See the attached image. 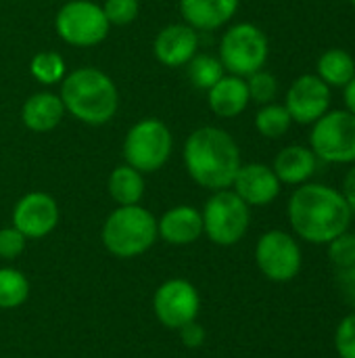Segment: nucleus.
<instances>
[{
  "mask_svg": "<svg viewBox=\"0 0 355 358\" xmlns=\"http://www.w3.org/2000/svg\"><path fill=\"white\" fill-rule=\"evenodd\" d=\"M29 298V281L17 268H0V308H19Z\"/></svg>",
  "mask_w": 355,
  "mask_h": 358,
  "instance_id": "nucleus-24",
  "label": "nucleus"
},
{
  "mask_svg": "<svg viewBox=\"0 0 355 358\" xmlns=\"http://www.w3.org/2000/svg\"><path fill=\"white\" fill-rule=\"evenodd\" d=\"M103 10L109 25H130L136 21L140 4L138 0H105Z\"/></svg>",
  "mask_w": 355,
  "mask_h": 358,
  "instance_id": "nucleus-29",
  "label": "nucleus"
},
{
  "mask_svg": "<svg viewBox=\"0 0 355 358\" xmlns=\"http://www.w3.org/2000/svg\"><path fill=\"white\" fill-rule=\"evenodd\" d=\"M178 334H180L182 344H184L186 348H199V346L205 342V331H203L201 325H197V321H192V323H188L186 327L178 329Z\"/></svg>",
  "mask_w": 355,
  "mask_h": 358,
  "instance_id": "nucleus-33",
  "label": "nucleus"
},
{
  "mask_svg": "<svg viewBox=\"0 0 355 358\" xmlns=\"http://www.w3.org/2000/svg\"><path fill=\"white\" fill-rule=\"evenodd\" d=\"M109 195L117 206H136L144 195L142 172L123 164L117 166L109 176Z\"/></svg>",
  "mask_w": 355,
  "mask_h": 358,
  "instance_id": "nucleus-22",
  "label": "nucleus"
},
{
  "mask_svg": "<svg viewBox=\"0 0 355 358\" xmlns=\"http://www.w3.org/2000/svg\"><path fill=\"white\" fill-rule=\"evenodd\" d=\"M109 21L100 4L92 0H69L54 17L59 38L69 46H96L109 34Z\"/></svg>",
  "mask_w": 355,
  "mask_h": 358,
  "instance_id": "nucleus-9",
  "label": "nucleus"
},
{
  "mask_svg": "<svg viewBox=\"0 0 355 358\" xmlns=\"http://www.w3.org/2000/svg\"><path fill=\"white\" fill-rule=\"evenodd\" d=\"M270 55V42L262 27L243 21L232 25L220 40V63L232 76L247 78L264 69Z\"/></svg>",
  "mask_w": 355,
  "mask_h": 358,
  "instance_id": "nucleus-6",
  "label": "nucleus"
},
{
  "mask_svg": "<svg viewBox=\"0 0 355 358\" xmlns=\"http://www.w3.org/2000/svg\"><path fill=\"white\" fill-rule=\"evenodd\" d=\"M245 82H247V90H249V99L253 103H257L259 107L276 101V96H278V80H276L274 73H270L266 69H259V71L247 76Z\"/></svg>",
  "mask_w": 355,
  "mask_h": 358,
  "instance_id": "nucleus-27",
  "label": "nucleus"
},
{
  "mask_svg": "<svg viewBox=\"0 0 355 358\" xmlns=\"http://www.w3.org/2000/svg\"><path fill=\"white\" fill-rule=\"evenodd\" d=\"M341 195H343V199L347 201V206H349V210L355 214V164H352V168L345 172V176H343V182H341Z\"/></svg>",
  "mask_w": 355,
  "mask_h": 358,
  "instance_id": "nucleus-34",
  "label": "nucleus"
},
{
  "mask_svg": "<svg viewBox=\"0 0 355 358\" xmlns=\"http://www.w3.org/2000/svg\"><path fill=\"white\" fill-rule=\"evenodd\" d=\"M335 348L341 358H355V313L339 323L335 331Z\"/></svg>",
  "mask_w": 355,
  "mask_h": 358,
  "instance_id": "nucleus-30",
  "label": "nucleus"
},
{
  "mask_svg": "<svg viewBox=\"0 0 355 358\" xmlns=\"http://www.w3.org/2000/svg\"><path fill=\"white\" fill-rule=\"evenodd\" d=\"M280 180L274 174L272 166L253 162L243 164L234 176L232 191L249 206V208H262L270 206L280 195Z\"/></svg>",
  "mask_w": 355,
  "mask_h": 358,
  "instance_id": "nucleus-14",
  "label": "nucleus"
},
{
  "mask_svg": "<svg viewBox=\"0 0 355 358\" xmlns=\"http://www.w3.org/2000/svg\"><path fill=\"white\" fill-rule=\"evenodd\" d=\"M172 132L165 122L157 117H144L136 122L123 141L126 164L138 172H157L161 170L172 155Z\"/></svg>",
  "mask_w": 355,
  "mask_h": 358,
  "instance_id": "nucleus-7",
  "label": "nucleus"
},
{
  "mask_svg": "<svg viewBox=\"0 0 355 358\" xmlns=\"http://www.w3.org/2000/svg\"><path fill=\"white\" fill-rule=\"evenodd\" d=\"M25 237L15 229V227H6L0 229V258L2 260H15L23 254L25 250Z\"/></svg>",
  "mask_w": 355,
  "mask_h": 358,
  "instance_id": "nucleus-31",
  "label": "nucleus"
},
{
  "mask_svg": "<svg viewBox=\"0 0 355 358\" xmlns=\"http://www.w3.org/2000/svg\"><path fill=\"white\" fill-rule=\"evenodd\" d=\"M153 310L159 323L167 329H182L197 321L201 310V296L186 279H169L161 283L153 296Z\"/></svg>",
  "mask_w": 355,
  "mask_h": 358,
  "instance_id": "nucleus-11",
  "label": "nucleus"
},
{
  "mask_svg": "<svg viewBox=\"0 0 355 358\" xmlns=\"http://www.w3.org/2000/svg\"><path fill=\"white\" fill-rule=\"evenodd\" d=\"M291 126H293V120L285 105L268 103V105H262L259 111L255 113V128L264 138H270V141L282 138L291 130Z\"/></svg>",
  "mask_w": 355,
  "mask_h": 358,
  "instance_id": "nucleus-23",
  "label": "nucleus"
},
{
  "mask_svg": "<svg viewBox=\"0 0 355 358\" xmlns=\"http://www.w3.org/2000/svg\"><path fill=\"white\" fill-rule=\"evenodd\" d=\"M310 149L326 164H355V115L347 109H328L312 124Z\"/></svg>",
  "mask_w": 355,
  "mask_h": 358,
  "instance_id": "nucleus-8",
  "label": "nucleus"
},
{
  "mask_svg": "<svg viewBox=\"0 0 355 358\" xmlns=\"http://www.w3.org/2000/svg\"><path fill=\"white\" fill-rule=\"evenodd\" d=\"M207 103L209 109L218 115V117H236L241 115L251 99H249V90H247V82L245 78L232 76V73H224L209 90H207Z\"/></svg>",
  "mask_w": 355,
  "mask_h": 358,
  "instance_id": "nucleus-18",
  "label": "nucleus"
},
{
  "mask_svg": "<svg viewBox=\"0 0 355 358\" xmlns=\"http://www.w3.org/2000/svg\"><path fill=\"white\" fill-rule=\"evenodd\" d=\"M318 166V157L314 155V151L305 145H289L285 149L278 151V155L274 157L272 170L278 176L280 185H305L310 182V178L314 176Z\"/></svg>",
  "mask_w": 355,
  "mask_h": 358,
  "instance_id": "nucleus-19",
  "label": "nucleus"
},
{
  "mask_svg": "<svg viewBox=\"0 0 355 358\" xmlns=\"http://www.w3.org/2000/svg\"><path fill=\"white\" fill-rule=\"evenodd\" d=\"M328 245V258L337 268H349L355 264V235L345 231L339 237H335L333 241L326 243Z\"/></svg>",
  "mask_w": 355,
  "mask_h": 358,
  "instance_id": "nucleus-28",
  "label": "nucleus"
},
{
  "mask_svg": "<svg viewBox=\"0 0 355 358\" xmlns=\"http://www.w3.org/2000/svg\"><path fill=\"white\" fill-rule=\"evenodd\" d=\"M29 73L40 82V84H61L63 78L67 76L65 59L54 52V50H42L38 52L31 63H29Z\"/></svg>",
  "mask_w": 355,
  "mask_h": 358,
  "instance_id": "nucleus-26",
  "label": "nucleus"
},
{
  "mask_svg": "<svg viewBox=\"0 0 355 358\" xmlns=\"http://www.w3.org/2000/svg\"><path fill=\"white\" fill-rule=\"evenodd\" d=\"M59 224L56 201L42 191L23 195L13 208V227L25 239H42Z\"/></svg>",
  "mask_w": 355,
  "mask_h": 358,
  "instance_id": "nucleus-13",
  "label": "nucleus"
},
{
  "mask_svg": "<svg viewBox=\"0 0 355 358\" xmlns=\"http://www.w3.org/2000/svg\"><path fill=\"white\" fill-rule=\"evenodd\" d=\"M255 262L266 279L274 283H289L299 275L303 254L293 235L274 229L257 239Z\"/></svg>",
  "mask_w": 355,
  "mask_h": 358,
  "instance_id": "nucleus-10",
  "label": "nucleus"
},
{
  "mask_svg": "<svg viewBox=\"0 0 355 358\" xmlns=\"http://www.w3.org/2000/svg\"><path fill=\"white\" fill-rule=\"evenodd\" d=\"M61 101L65 111L82 124L103 126L119 109V90L115 82L96 67H77L61 82Z\"/></svg>",
  "mask_w": 355,
  "mask_h": 358,
  "instance_id": "nucleus-3",
  "label": "nucleus"
},
{
  "mask_svg": "<svg viewBox=\"0 0 355 358\" xmlns=\"http://www.w3.org/2000/svg\"><path fill=\"white\" fill-rule=\"evenodd\" d=\"M65 105L54 92H36L21 107V122L31 132H50L65 117Z\"/></svg>",
  "mask_w": 355,
  "mask_h": 358,
  "instance_id": "nucleus-20",
  "label": "nucleus"
},
{
  "mask_svg": "<svg viewBox=\"0 0 355 358\" xmlns=\"http://www.w3.org/2000/svg\"><path fill=\"white\" fill-rule=\"evenodd\" d=\"M184 166L188 176L203 189H230L241 162L236 141L218 126H201L192 130L184 143Z\"/></svg>",
  "mask_w": 355,
  "mask_h": 358,
  "instance_id": "nucleus-2",
  "label": "nucleus"
},
{
  "mask_svg": "<svg viewBox=\"0 0 355 358\" xmlns=\"http://www.w3.org/2000/svg\"><path fill=\"white\" fill-rule=\"evenodd\" d=\"M287 216L299 239L314 245H326L349 229L354 212L339 189L322 182H305L289 197Z\"/></svg>",
  "mask_w": 355,
  "mask_h": 358,
  "instance_id": "nucleus-1",
  "label": "nucleus"
},
{
  "mask_svg": "<svg viewBox=\"0 0 355 358\" xmlns=\"http://www.w3.org/2000/svg\"><path fill=\"white\" fill-rule=\"evenodd\" d=\"M337 287H339L341 298L355 310V264L349 268H339Z\"/></svg>",
  "mask_w": 355,
  "mask_h": 358,
  "instance_id": "nucleus-32",
  "label": "nucleus"
},
{
  "mask_svg": "<svg viewBox=\"0 0 355 358\" xmlns=\"http://www.w3.org/2000/svg\"><path fill=\"white\" fill-rule=\"evenodd\" d=\"M343 99H345V109L355 115V76L354 80L343 88Z\"/></svg>",
  "mask_w": 355,
  "mask_h": 358,
  "instance_id": "nucleus-35",
  "label": "nucleus"
},
{
  "mask_svg": "<svg viewBox=\"0 0 355 358\" xmlns=\"http://www.w3.org/2000/svg\"><path fill=\"white\" fill-rule=\"evenodd\" d=\"M316 76L333 90L345 88L355 76L354 55L345 48H328L318 57Z\"/></svg>",
  "mask_w": 355,
  "mask_h": 358,
  "instance_id": "nucleus-21",
  "label": "nucleus"
},
{
  "mask_svg": "<svg viewBox=\"0 0 355 358\" xmlns=\"http://www.w3.org/2000/svg\"><path fill=\"white\" fill-rule=\"evenodd\" d=\"M349 2H352V6H354V8H355V0H349Z\"/></svg>",
  "mask_w": 355,
  "mask_h": 358,
  "instance_id": "nucleus-36",
  "label": "nucleus"
},
{
  "mask_svg": "<svg viewBox=\"0 0 355 358\" xmlns=\"http://www.w3.org/2000/svg\"><path fill=\"white\" fill-rule=\"evenodd\" d=\"M157 233L172 245H190L203 235V216L192 206H176L157 220Z\"/></svg>",
  "mask_w": 355,
  "mask_h": 358,
  "instance_id": "nucleus-16",
  "label": "nucleus"
},
{
  "mask_svg": "<svg viewBox=\"0 0 355 358\" xmlns=\"http://www.w3.org/2000/svg\"><path fill=\"white\" fill-rule=\"evenodd\" d=\"M186 71H188V80L192 82L195 88L209 90L224 76L226 69L220 63V59L213 55H195L186 63Z\"/></svg>",
  "mask_w": 355,
  "mask_h": 358,
  "instance_id": "nucleus-25",
  "label": "nucleus"
},
{
  "mask_svg": "<svg viewBox=\"0 0 355 358\" xmlns=\"http://www.w3.org/2000/svg\"><path fill=\"white\" fill-rule=\"evenodd\" d=\"M241 0H180V15L192 29L211 31L226 25L239 10Z\"/></svg>",
  "mask_w": 355,
  "mask_h": 358,
  "instance_id": "nucleus-17",
  "label": "nucleus"
},
{
  "mask_svg": "<svg viewBox=\"0 0 355 358\" xmlns=\"http://www.w3.org/2000/svg\"><path fill=\"white\" fill-rule=\"evenodd\" d=\"M199 50V34L186 23H172L159 29L153 42L157 61L165 67H184Z\"/></svg>",
  "mask_w": 355,
  "mask_h": 358,
  "instance_id": "nucleus-15",
  "label": "nucleus"
},
{
  "mask_svg": "<svg viewBox=\"0 0 355 358\" xmlns=\"http://www.w3.org/2000/svg\"><path fill=\"white\" fill-rule=\"evenodd\" d=\"M201 216L203 233L220 248L236 245L247 235L251 224V208L232 189L213 191Z\"/></svg>",
  "mask_w": 355,
  "mask_h": 358,
  "instance_id": "nucleus-5",
  "label": "nucleus"
},
{
  "mask_svg": "<svg viewBox=\"0 0 355 358\" xmlns=\"http://www.w3.org/2000/svg\"><path fill=\"white\" fill-rule=\"evenodd\" d=\"M103 245L117 258H136L153 248L157 241V218L136 206H117L103 224Z\"/></svg>",
  "mask_w": 355,
  "mask_h": 358,
  "instance_id": "nucleus-4",
  "label": "nucleus"
},
{
  "mask_svg": "<svg viewBox=\"0 0 355 358\" xmlns=\"http://www.w3.org/2000/svg\"><path fill=\"white\" fill-rule=\"evenodd\" d=\"M331 103L333 92L316 73H303L295 78L285 96V107L293 124L301 126H312L318 122L331 109Z\"/></svg>",
  "mask_w": 355,
  "mask_h": 358,
  "instance_id": "nucleus-12",
  "label": "nucleus"
}]
</instances>
